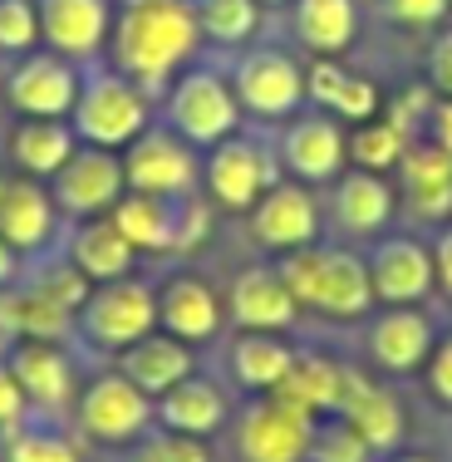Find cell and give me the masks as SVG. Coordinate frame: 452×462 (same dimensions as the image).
<instances>
[{"instance_id":"cell-1","label":"cell","mask_w":452,"mask_h":462,"mask_svg":"<svg viewBox=\"0 0 452 462\" xmlns=\"http://www.w3.org/2000/svg\"><path fill=\"white\" fill-rule=\"evenodd\" d=\"M202 30L187 0H118L114 5V30H108L104 60L118 74L162 98L182 64L202 54Z\"/></svg>"},{"instance_id":"cell-2","label":"cell","mask_w":452,"mask_h":462,"mask_svg":"<svg viewBox=\"0 0 452 462\" xmlns=\"http://www.w3.org/2000/svg\"><path fill=\"white\" fill-rule=\"evenodd\" d=\"M275 271H281L285 291L300 305V320L315 315L325 325L355 329L374 310V291H369V271H364L359 246L319 236L310 246L291 251V256H275Z\"/></svg>"},{"instance_id":"cell-3","label":"cell","mask_w":452,"mask_h":462,"mask_svg":"<svg viewBox=\"0 0 452 462\" xmlns=\"http://www.w3.org/2000/svg\"><path fill=\"white\" fill-rule=\"evenodd\" d=\"M158 329V285L152 276H124V281H104L89 291V300L74 315V355L89 369L114 365L128 345H138L143 335Z\"/></svg>"},{"instance_id":"cell-4","label":"cell","mask_w":452,"mask_h":462,"mask_svg":"<svg viewBox=\"0 0 452 462\" xmlns=\"http://www.w3.org/2000/svg\"><path fill=\"white\" fill-rule=\"evenodd\" d=\"M217 54V50H212ZM236 104L246 114V124L256 128H281L285 118H295L305 108V54L281 40H251V45L222 54Z\"/></svg>"},{"instance_id":"cell-5","label":"cell","mask_w":452,"mask_h":462,"mask_svg":"<svg viewBox=\"0 0 452 462\" xmlns=\"http://www.w3.org/2000/svg\"><path fill=\"white\" fill-rule=\"evenodd\" d=\"M158 118L202 152L212 148V143H222L226 134H236V128L246 124V114H241V104H236V89H231V74H226L222 54L202 50L192 64H182L178 79H172L158 98Z\"/></svg>"},{"instance_id":"cell-6","label":"cell","mask_w":452,"mask_h":462,"mask_svg":"<svg viewBox=\"0 0 452 462\" xmlns=\"http://www.w3.org/2000/svg\"><path fill=\"white\" fill-rule=\"evenodd\" d=\"M152 118H158V98L148 89H138V84L128 79V74H118L108 60L84 64L79 98H74V114H69L79 143L124 152Z\"/></svg>"},{"instance_id":"cell-7","label":"cell","mask_w":452,"mask_h":462,"mask_svg":"<svg viewBox=\"0 0 452 462\" xmlns=\"http://www.w3.org/2000/svg\"><path fill=\"white\" fill-rule=\"evenodd\" d=\"M108 217H114V226L128 236V246L138 256H192L212 236L217 207L202 192H192V197L124 192Z\"/></svg>"},{"instance_id":"cell-8","label":"cell","mask_w":452,"mask_h":462,"mask_svg":"<svg viewBox=\"0 0 452 462\" xmlns=\"http://www.w3.org/2000/svg\"><path fill=\"white\" fill-rule=\"evenodd\" d=\"M152 423H158V418H152V399L134 379H124L114 365H98V369L84 374L79 399H74V409H69V428L79 433L84 448L124 453V448L138 443Z\"/></svg>"},{"instance_id":"cell-9","label":"cell","mask_w":452,"mask_h":462,"mask_svg":"<svg viewBox=\"0 0 452 462\" xmlns=\"http://www.w3.org/2000/svg\"><path fill=\"white\" fill-rule=\"evenodd\" d=\"M285 178L271 148V128L241 124L236 134L202 152V197L217 207V217H246L261 192Z\"/></svg>"},{"instance_id":"cell-10","label":"cell","mask_w":452,"mask_h":462,"mask_svg":"<svg viewBox=\"0 0 452 462\" xmlns=\"http://www.w3.org/2000/svg\"><path fill=\"white\" fill-rule=\"evenodd\" d=\"M364 271H369L374 305H428L438 295V266L428 231L389 226L364 241Z\"/></svg>"},{"instance_id":"cell-11","label":"cell","mask_w":452,"mask_h":462,"mask_svg":"<svg viewBox=\"0 0 452 462\" xmlns=\"http://www.w3.org/2000/svg\"><path fill=\"white\" fill-rule=\"evenodd\" d=\"M355 335H359V349H355L359 365L399 383V379H418V369L428 365L438 325L423 305H374L355 325Z\"/></svg>"},{"instance_id":"cell-12","label":"cell","mask_w":452,"mask_h":462,"mask_svg":"<svg viewBox=\"0 0 452 462\" xmlns=\"http://www.w3.org/2000/svg\"><path fill=\"white\" fill-rule=\"evenodd\" d=\"M246 226V246L256 256H291V251L310 246L325 236V212H319V192L295 178H275L266 192L251 202V212L241 217Z\"/></svg>"},{"instance_id":"cell-13","label":"cell","mask_w":452,"mask_h":462,"mask_svg":"<svg viewBox=\"0 0 452 462\" xmlns=\"http://www.w3.org/2000/svg\"><path fill=\"white\" fill-rule=\"evenodd\" d=\"M0 355L15 374L30 413L69 423V409L84 383V359L74 355V345H64V339H10V345H0Z\"/></svg>"},{"instance_id":"cell-14","label":"cell","mask_w":452,"mask_h":462,"mask_svg":"<svg viewBox=\"0 0 452 462\" xmlns=\"http://www.w3.org/2000/svg\"><path fill=\"white\" fill-rule=\"evenodd\" d=\"M315 418L295 413L275 393H246L226 418L231 457L236 462H305Z\"/></svg>"},{"instance_id":"cell-15","label":"cell","mask_w":452,"mask_h":462,"mask_svg":"<svg viewBox=\"0 0 452 462\" xmlns=\"http://www.w3.org/2000/svg\"><path fill=\"white\" fill-rule=\"evenodd\" d=\"M319 212H325L329 241L364 246L379 231L399 226V192H393V178H383V172L345 168L329 187H319Z\"/></svg>"},{"instance_id":"cell-16","label":"cell","mask_w":452,"mask_h":462,"mask_svg":"<svg viewBox=\"0 0 452 462\" xmlns=\"http://www.w3.org/2000/svg\"><path fill=\"white\" fill-rule=\"evenodd\" d=\"M275 162H281L285 178L305 182V187H329L339 172L349 168V128L339 124L335 114L305 104L295 118H285L271 134Z\"/></svg>"},{"instance_id":"cell-17","label":"cell","mask_w":452,"mask_h":462,"mask_svg":"<svg viewBox=\"0 0 452 462\" xmlns=\"http://www.w3.org/2000/svg\"><path fill=\"white\" fill-rule=\"evenodd\" d=\"M335 413L374 448V453H399L408 443V403L393 389V379L374 374L369 365H359L355 355H345V374H339V403Z\"/></svg>"},{"instance_id":"cell-18","label":"cell","mask_w":452,"mask_h":462,"mask_svg":"<svg viewBox=\"0 0 452 462\" xmlns=\"http://www.w3.org/2000/svg\"><path fill=\"white\" fill-rule=\"evenodd\" d=\"M124 182H128V192L192 197V192H202V148H192L162 118H152L124 148Z\"/></svg>"},{"instance_id":"cell-19","label":"cell","mask_w":452,"mask_h":462,"mask_svg":"<svg viewBox=\"0 0 452 462\" xmlns=\"http://www.w3.org/2000/svg\"><path fill=\"white\" fill-rule=\"evenodd\" d=\"M79 79H84V64L40 45L20 54V60H10L5 79H0V98L15 118H69L74 98H79Z\"/></svg>"},{"instance_id":"cell-20","label":"cell","mask_w":452,"mask_h":462,"mask_svg":"<svg viewBox=\"0 0 452 462\" xmlns=\"http://www.w3.org/2000/svg\"><path fill=\"white\" fill-rule=\"evenodd\" d=\"M393 192H399V222L413 231H438L452 222V152L438 143L408 138L403 158L393 168Z\"/></svg>"},{"instance_id":"cell-21","label":"cell","mask_w":452,"mask_h":462,"mask_svg":"<svg viewBox=\"0 0 452 462\" xmlns=\"http://www.w3.org/2000/svg\"><path fill=\"white\" fill-rule=\"evenodd\" d=\"M222 305H226L231 329H275V335H291L300 325V305L285 291L271 256H251L241 266H231V276H222Z\"/></svg>"},{"instance_id":"cell-22","label":"cell","mask_w":452,"mask_h":462,"mask_svg":"<svg viewBox=\"0 0 452 462\" xmlns=\"http://www.w3.org/2000/svg\"><path fill=\"white\" fill-rule=\"evenodd\" d=\"M158 285V329L187 339V345H217L226 335V305L222 285L207 281L197 266H172L168 276L152 281Z\"/></svg>"},{"instance_id":"cell-23","label":"cell","mask_w":452,"mask_h":462,"mask_svg":"<svg viewBox=\"0 0 452 462\" xmlns=\"http://www.w3.org/2000/svg\"><path fill=\"white\" fill-rule=\"evenodd\" d=\"M128 192L124 182V152H108V148H79L69 152L60 172L50 178V197L60 207L64 222H84V217H108L114 202Z\"/></svg>"},{"instance_id":"cell-24","label":"cell","mask_w":452,"mask_h":462,"mask_svg":"<svg viewBox=\"0 0 452 462\" xmlns=\"http://www.w3.org/2000/svg\"><path fill=\"white\" fill-rule=\"evenodd\" d=\"M0 236H5L25 261L60 246L64 217L50 197V182L25 178V172H15V168L0 172Z\"/></svg>"},{"instance_id":"cell-25","label":"cell","mask_w":452,"mask_h":462,"mask_svg":"<svg viewBox=\"0 0 452 462\" xmlns=\"http://www.w3.org/2000/svg\"><path fill=\"white\" fill-rule=\"evenodd\" d=\"M236 409V393L217 369H197L187 374L182 383H172L162 399H152V418L158 428H172L182 438H202V443H217L226 433V418Z\"/></svg>"},{"instance_id":"cell-26","label":"cell","mask_w":452,"mask_h":462,"mask_svg":"<svg viewBox=\"0 0 452 462\" xmlns=\"http://www.w3.org/2000/svg\"><path fill=\"white\" fill-rule=\"evenodd\" d=\"M217 345H222L217 374L231 383L236 399L281 389L285 369H291V359H295V339L275 335V329H226Z\"/></svg>"},{"instance_id":"cell-27","label":"cell","mask_w":452,"mask_h":462,"mask_svg":"<svg viewBox=\"0 0 452 462\" xmlns=\"http://www.w3.org/2000/svg\"><path fill=\"white\" fill-rule=\"evenodd\" d=\"M40 5V45L74 64H94L108 50L118 0H35Z\"/></svg>"},{"instance_id":"cell-28","label":"cell","mask_w":452,"mask_h":462,"mask_svg":"<svg viewBox=\"0 0 452 462\" xmlns=\"http://www.w3.org/2000/svg\"><path fill=\"white\" fill-rule=\"evenodd\" d=\"M305 104L355 128L383 114V84L349 60H305Z\"/></svg>"},{"instance_id":"cell-29","label":"cell","mask_w":452,"mask_h":462,"mask_svg":"<svg viewBox=\"0 0 452 462\" xmlns=\"http://www.w3.org/2000/svg\"><path fill=\"white\" fill-rule=\"evenodd\" d=\"M291 45L305 60H349L364 35V10L359 0H291Z\"/></svg>"},{"instance_id":"cell-30","label":"cell","mask_w":452,"mask_h":462,"mask_svg":"<svg viewBox=\"0 0 452 462\" xmlns=\"http://www.w3.org/2000/svg\"><path fill=\"white\" fill-rule=\"evenodd\" d=\"M60 251L79 266V276L89 285L124 281L138 271V251L128 246V236L114 226V217H84V222H64Z\"/></svg>"},{"instance_id":"cell-31","label":"cell","mask_w":452,"mask_h":462,"mask_svg":"<svg viewBox=\"0 0 452 462\" xmlns=\"http://www.w3.org/2000/svg\"><path fill=\"white\" fill-rule=\"evenodd\" d=\"M114 369L124 374V379H134L148 399H162L172 383H182L187 374L202 369V349L187 345L178 335H168V329H152V335H143L138 345H128L124 355L114 359Z\"/></svg>"},{"instance_id":"cell-32","label":"cell","mask_w":452,"mask_h":462,"mask_svg":"<svg viewBox=\"0 0 452 462\" xmlns=\"http://www.w3.org/2000/svg\"><path fill=\"white\" fill-rule=\"evenodd\" d=\"M339 374H345V355L305 339V345H295V359H291V369H285L281 389H271V393L285 399L305 418H325V413H335V403H339Z\"/></svg>"},{"instance_id":"cell-33","label":"cell","mask_w":452,"mask_h":462,"mask_svg":"<svg viewBox=\"0 0 452 462\" xmlns=\"http://www.w3.org/2000/svg\"><path fill=\"white\" fill-rule=\"evenodd\" d=\"M74 148H79V138H74L69 118H15L5 134V162L40 182H50Z\"/></svg>"},{"instance_id":"cell-34","label":"cell","mask_w":452,"mask_h":462,"mask_svg":"<svg viewBox=\"0 0 452 462\" xmlns=\"http://www.w3.org/2000/svg\"><path fill=\"white\" fill-rule=\"evenodd\" d=\"M197 15V30H202V45L217 54H231L251 40H261V20L266 10L256 0H187Z\"/></svg>"},{"instance_id":"cell-35","label":"cell","mask_w":452,"mask_h":462,"mask_svg":"<svg viewBox=\"0 0 452 462\" xmlns=\"http://www.w3.org/2000/svg\"><path fill=\"white\" fill-rule=\"evenodd\" d=\"M0 462H89V448L79 443L64 418H30L20 433L0 443Z\"/></svg>"},{"instance_id":"cell-36","label":"cell","mask_w":452,"mask_h":462,"mask_svg":"<svg viewBox=\"0 0 452 462\" xmlns=\"http://www.w3.org/2000/svg\"><path fill=\"white\" fill-rule=\"evenodd\" d=\"M364 25L393 30V40H413L418 50L452 20V0H359Z\"/></svg>"},{"instance_id":"cell-37","label":"cell","mask_w":452,"mask_h":462,"mask_svg":"<svg viewBox=\"0 0 452 462\" xmlns=\"http://www.w3.org/2000/svg\"><path fill=\"white\" fill-rule=\"evenodd\" d=\"M403 143L408 138L383 114L369 118V124H355V128H349V168L393 178V168H399V158H403Z\"/></svg>"},{"instance_id":"cell-38","label":"cell","mask_w":452,"mask_h":462,"mask_svg":"<svg viewBox=\"0 0 452 462\" xmlns=\"http://www.w3.org/2000/svg\"><path fill=\"white\" fill-rule=\"evenodd\" d=\"M305 462H379L369 443L345 423L339 413H325L310 423V448H305Z\"/></svg>"},{"instance_id":"cell-39","label":"cell","mask_w":452,"mask_h":462,"mask_svg":"<svg viewBox=\"0 0 452 462\" xmlns=\"http://www.w3.org/2000/svg\"><path fill=\"white\" fill-rule=\"evenodd\" d=\"M118 462H212V443L202 438H182L172 428H158L152 423L138 443H128L124 453H114Z\"/></svg>"},{"instance_id":"cell-40","label":"cell","mask_w":452,"mask_h":462,"mask_svg":"<svg viewBox=\"0 0 452 462\" xmlns=\"http://www.w3.org/2000/svg\"><path fill=\"white\" fill-rule=\"evenodd\" d=\"M30 50H40V5L35 0H0V54L20 60Z\"/></svg>"},{"instance_id":"cell-41","label":"cell","mask_w":452,"mask_h":462,"mask_svg":"<svg viewBox=\"0 0 452 462\" xmlns=\"http://www.w3.org/2000/svg\"><path fill=\"white\" fill-rule=\"evenodd\" d=\"M418 389H423V399L438 413H452V325L438 329L433 349H428V365L418 369Z\"/></svg>"},{"instance_id":"cell-42","label":"cell","mask_w":452,"mask_h":462,"mask_svg":"<svg viewBox=\"0 0 452 462\" xmlns=\"http://www.w3.org/2000/svg\"><path fill=\"white\" fill-rule=\"evenodd\" d=\"M418 79L433 94L452 98V25H443L423 50H418Z\"/></svg>"},{"instance_id":"cell-43","label":"cell","mask_w":452,"mask_h":462,"mask_svg":"<svg viewBox=\"0 0 452 462\" xmlns=\"http://www.w3.org/2000/svg\"><path fill=\"white\" fill-rule=\"evenodd\" d=\"M30 418H35V413H30V403H25V393H20L15 374H10L5 355H0V443H5L10 433H20Z\"/></svg>"},{"instance_id":"cell-44","label":"cell","mask_w":452,"mask_h":462,"mask_svg":"<svg viewBox=\"0 0 452 462\" xmlns=\"http://www.w3.org/2000/svg\"><path fill=\"white\" fill-rule=\"evenodd\" d=\"M413 138L438 143L443 152H452V98L433 94V104H428V114H423V124H418V134H413Z\"/></svg>"},{"instance_id":"cell-45","label":"cell","mask_w":452,"mask_h":462,"mask_svg":"<svg viewBox=\"0 0 452 462\" xmlns=\"http://www.w3.org/2000/svg\"><path fill=\"white\" fill-rule=\"evenodd\" d=\"M428 241H433V266H438V295L452 300V222L428 231Z\"/></svg>"},{"instance_id":"cell-46","label":"cell","mask_w":452,"mask_h":462,"mask_svg":"<svg viewBox=\"0 0 452 462\" xmlns=\"http://www.w3.org/2000/svg\"><path fill=\"white\" fill-rule=\"evenodd\" d=\"M20 271H25V256H20V251L0 236V291H5V285H15Z\"/></svg>"},{"instance_id":"cell-47","label":"cell","mask_w":452,"mask_h":462,"mask_svg":"<svg viewBox=\"0 0 452 462\" xmlns=\"http://www.w3.org/2000/svg\"><path fill=\"white\" fill-rule=\"evenodd\" d=\"M379 462H447L443 453H428V448H413V443H403L399 453H383Z\"/></svg>"},{"instance_id":"cell-48","label":"cell","mask_w":452,"mask_h":462,"mask_svg":"<svg viewBox=\"0 0 452 462\" xmlns=\"http://www.w3.org/2000/svg\"><path fill=\"white\" fill-rule=\"evenodd\" d=\"M256 5H261V10H266V15H271V10H285V5H291V0H256Z\"/></svg>"},{"instance_id":"cell-49","label":"cell","mask_w":452,"mask_h":462,"mask_svg":"<svg viewBox=\"0 0 452 462\" xmlns=\"http://www.w3.org/2000/svg\"><path fill=\"white\" fill-rule=\"evenodd\" d=\"M447 25H452V20H447Z\"/></svg>"}]
</instances>
